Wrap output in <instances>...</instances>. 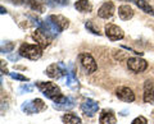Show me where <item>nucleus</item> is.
<instances>
[{
	"instance_id": "423d86ee",
	"label": "nucleus",
	"mask_w": 154,
	"mask_h": 124,
	"mask_svg": "<svg viewBox=\"0 0 154 124\" xmlns=\"http://www.w3.org/2000/svg\"><path fill=\"white\" fill-rule=\"evenodd\" d=\"M127 68L134 73H141L148 68V63L141 58H128Z\"/></svg>"
},
{
	"instance_id": "4468645a",
	"label": "nucleus",
	"mask_w": 154,
	"mask_h": 124,
	"mask_svg": "<svg viewBox=\"0 0 154 124\" xmlns=\"http://www.w3.org/2000/svg\"><path fill=\"white\" fill-rule=\"evenodd\" d=\"M117 119H116V115L112 110H104L100 113V117H99V124H116Z\"/></svg>"
},
{
	"instance_id": "393cba45",
	"label": "nucleus",
	"mask_w": 154,
	"mask_h": 124,
	"mask_svg": "<svg viewBox=\"0 0 154 124\" xmlns=\"http://www.w3.org/2000/svg\"><path fill=\"white\" fill-rule=\"evenodd\" d=\"M13 79H17V81H22V82H28V78L25 77V75L19 74V73H8Z\"/></svg>"
},
{
	"instance_id": "0eeeda50",
	"label": "nucleus",
	"mask_w": 154,
	"mask_h": 124,
	"mask_svg": "<svg viewBox=\"0 0 154 124\" xmlns=\"http://www.w3.org/2000/svg\"><path fill=\"white\" fill-rule=\"evenodd\" d=\"M105 35L108 39L112 41H117V40H122L125 37V33L122 31V28H119L116 25H107L105 26Z\"/></svg>"
},
{
	"instance_id": "20e7f679",
	"label": "nucleus",
	"mask_w": 154,
	"mask_h": 124,
	"mask_svg": "<svg viewBox=\"0 0 154 124\" xmlns=\"http://www.w3.org/2000/svg\"><path fill=\"white\" fill-rule=\"evenodd\" d=\"M79 59H80V63L82 65V68L85 69V72L88 74H91L94 73L96 70V61L95 59L93 58V55L91 54H88V52H81L79 55Z\"/></svg>"
},
{
	"instance_id": "f03ea898",
	"label": "nucleus",
	"mask_w": 154,
	"mask_h": 124,
	"mask_svg": "<svg viewBox=\"0 0 154 124\" xmlns=\"http://www.w3.org/2000/svg\"><path fill=\"white\" fill-rule=\"evenodd\" d=\"M19 55L30 60H37L42 55V49L38 45L23 44L19 47Z\"/></svg>"
},
{
	"instance_id": "ddd939ff",
	"label": "nucleus",
	"mask_w": 154,
	"mask_h": 124,
	"mask_svg": "<svg viewBox=\"0 0 154 124\" xmlns=\"http://www.w3.org/2000/svg\"><path fill=\"white\" fill-rule=\"evenodd\" d=\"M144 101L148 104L154 105V82L153 81H146L144 84Z\"/></svg>"
},
{
	"instance_id": "aec40b11",
	"label": "nucleus",
	"mask_w": 154,
	"mask_h": 124,
	"mask_svg": "<svg viewBox=\"0 0 154 124\" xmlns=\"http://www.w3.org/2000/svg\"><path fill=\"white\" fill-rule=\"evenodd\" d=\"M66 84L68 86V87H77V86H79V81H77V78L75 77L73 70H71V72H68V74H67Z\"/></svg>"
},
{
	"instance_id": "f3484780",
	"label": "nucleus",
	"mask_w": 154,
	"mask_h": 124,
	"mask_svg": "<svg viewBox=\"0 0 154 124\" xmlns=\"http://www.w3.org/2000/svg\"><path fill=\"white\" fill-rule=\"evenodd\" d=\"M49 18L60 28L62 31L66 30V28L69 26V21L67 19V18H64L63 16H49Z\"/></svg>"
},
{
	"instance_id": "7ed1b4c3",
	"label": "nucleus",
	"mask_w": 154,
	"mask_h": 124,
	"mask_svg": "<svg viewBox=\"0 0 154 124\" xmlns=\"http://www.w3.org/2000/svg\"><path fill=\"white\" fill-rule=\"evenodd\" d=\"M45 108H46V105L41 99H35V100H31V101H26V102H23L21 106L22 111H25L26 114L40 113L42 110H45Z\"/></svg>"
},
{
	"instance_id": "5701e85b",
	"label": "nucleus",
	"mask_w": 154,
	"mask_h": 124,
	"mask_svg": "<svg viewBox=\"0 0 154 124\" xmlns=\"http://www.w3.org/2000/svg\"><path fill=\"white\" fill-rule=\"evenodd\" d=\"M14 49V44L13 42H5V44L2 45V52L3 54H5V52H11L12 50Z\"/></svg>"
},
{
	"instance_id": "f257e3e1",
	"label": "nucleus",
	"mask_w": 154,
	"mask_h": 124,
	"mask_svg": "<svg viewBox=\"0 0 154 124\" xmlns=\"http://www.w3.org/2000/svg\"><path fill=\"white\" fill-rule=\"evenodd\" d=\"M36 87L42 92L44 96L53 100V101H55L58 97L62 96L60 88L53 82H36Z\"/></svg>"
},
{
	"instance_id": "a211bd4d",
	"label": "nucleus",
	"mask_w": 154,
	"mask_h": 124,
	"mask_svg": "<svg viewBox=\"0 0 154 124\" xmlns=\"http://www.w3.org/2000/svg\"><path fill=\"white\" fill-rule=\"evenodd\" d=\"M62 120L64 124H81V118L77 117L75 113H66L62 117Z\"/></svg>"
},
{
	"instance_id": "39448f33",
	"label": "nucleus",
	"mask_w": 154,
	"mask_h": 124,
	"mask_svg": "<svg viewBox=\"0 0 154 124\" xmlns=\"http://www.w3.org/2000/svg\"><path fill=\"white\" fill-rule=\"evenodd\" d=\"M45 74L50 78H60L63 74H68V70L63 63H54L46 68Z\"/></svg>"
},
{
	"instance_id": "dca6fc26",
	"label": "nucleus",
	"mask_w": 154,
	"mask_h": 124,
	"mask_svg": "<svg viewBox=\"0 0 154 124\" xmlns=\"http://www.w3.org/2000/svg\"><path fill=\"white\" fill-rule=\"evenodd\" d=\"M75 8L81 13H90L93 10V5L89 0H77L75 3Z\"/></svg>"
},
{
	"instance_id": "7c9ffc66",
	"label": "nucleus",
	"mask_w": 154,
	"mask_h": 124,
	"mask_svg": "<svg viewBox=\"0 0 154 124\" xmlns=\"http://www.w3.org/2000/svg\"><path fill=\"white\" fill-rule=\"evenodd\" d=\"M37 1H41V3H44V1H46V0H37Z\"/></svg>"
},
{
	"instance_id": "9d476101",
	"label": "nucleus",
	"mask_w": 154,
	"mask_h": 124,
	"mask_svg": "<svg viewBox=\"0 0 154 124\" xmlns=\"http://www.w3.org/2000/svg\"><path fill=\"white\" fill-rule=\"evenodd\" d=\"M116 96L119 100H122L125 102H132L135 100V93L131 88L126 87V86H121L116 90Z\"/></svg>"
},
{
	"instance_id": "bb28decb",
	"label": "nucleus",
	"mask_w": 154,
	"mask_h": 124,
	"mask_svg": "<svg viewBox=\"0 0 154 124\" xmlns=\"http://www.w3.org/2000/svg\"><path fill=\"white\" fill-rule=\"evenodd\" d=\"M25 91H26V92H31V91H32V87H31V86H26V84H25V86H22V87L19 88V92H21V93L25 92Z\"/></svg>"
},
{
	"instance_id": "cd10ccee",
	"label": "nucleus",
	"mask_w": 154,
	"mask_h": 124,
	"mask_svg": "<svg viewBox=\"0 0 154 124\" xmlns=\"http://www.w3.org/2000/svg\"><path fill=\"white\" fill-rule=\"evenodd\" d=\"M19 56H21L19 54H13V55H9V56H8V59H9V60H12V61H17V60L19 59Z\"/></svg>"
},
{
	"instance_id": "2eb2a0df",
	"label": "nucleus",
	"mask_w": 154,
	"mask_h": 124,
	"mask_svg": "<svg viewBox=\"0 0 154 124\" xmlns=\"http://www.w3.org/2000/svg\"><path fill=\"white\" fill-rule=\"evenodd\" d=\"M118 16L121 18L122 21H128L134 17V9L127 5V4H125V5H121L118 8Z\"/></svg>"
},
{
	"instance_id": "412c9836",
	"label": "nucleus",
	"mask_w": 154,
	"mask_h": 124,
	"mask_svg": "<svg viewBox=\"0 0 154 124\" xmlns=\"http://www.w3.org/2000/svg\"><path fill=\"white\" fill-rule=\"evenodd\" d=\"M46 4L51 8H58V7H66L69 4V0H46Z\"/></svg>"
},
{
	"instance_id": "c756f323",
	"label": "nucleus",
	"mask_w": 154,
	"mask_h": 124,
	"mask_svg": "<svg viewBox=\"0 0 154 124\" xmlns=\"http://www.w3.org/2000/svg\"><path fill=\"white\" fill-rule=\"evenodd\" d=\"M0 9H2V14H4V13H7V10H5V9H4V7H2V8H0Z\"/></svg>"
},
{
	"instance_id": "6e6552de",
	"label": "nucleus",
	"mask_w": 154,
	"mask_h": 124,
	"mask_svg": "<svg viewBox=\"0 0 154 124\" xmlns=\"http://www.w3.org/2000/svg\"><path fill=\"white\" fill-rule=\"evenodd\" d=\"M75 106V100L69 97V96H63L62 95L60 97H58L54 101V108L58 110H69Z\"/></svg>"
},
{
	"instance_id": "a878e982",
	"label": "nucleus",
	"mask_w": 154,
	"mask_h": 124,
	"mask_svg": "<svg viewBox=\"0 0 154 124\" xmlns=\"http://www.w3.org/2000/svg\"><path fill=\"white\" fill-rule=\"evenodd\" d=\"M131 124H148V120L145 117H137L134 119Z\"/></svg>"
},
{
	"instance_id": "1a4fd4ad",
	"label": "nucleus",
	"mask_w": 154,
	"mask_h": 124,
	"mask_svg": "<svg viewBox=\"0 0 154 124\" xmlns=\"http://www.w3.org/2000/svg\"><path fill=\"white\" fill-rule=\"evenodd\" d=\"M81 110L86 117H94L99 110V104L94 101V100L88 99L86 101L81 104Z\"/></svg>"
},
{
	"instance_id": "4be33fe9",
	"label": "nucleus",
	"mask_w": 154,
	"mask_h": 124,
	"mask_svg": "<svg viewBox=\"0 0 154 124\" xmlns=\"http://www.w3.org/2000/svg\"><path fill=\"white\" fill-rule=\"evenodd\" d=\"M27 3L30 4V7L33 9V10H37V12L44 10V5H42L41 1H37V0H27Z\"/></svg>"
},
{
	"instance_id": "b1692460",
	"label": "nucleus",
	"mask_w": 154,
	"mask_h": 124,
	"mask_svg": "<svg viewBox=\"0 0 154 124\" xmlns=\"http://www.w3.org/2000/svg\"><path fill=\"white\" fill-rule=\"evenodd\" d=\"M85 27L86 28H88V30L91 32V33H94V35H100V32H99V30H96V28L94 27V25H93V22H91V21H88V22H86L85 23Z\"/></svg>"
},
{
	"instance_id": "c85d7f7f",
	"label": "nucleus",
	"mask_w": 154,
	"mask_h": 124,
	"mask_svg": "<svg viewBox=\"0 0 154 124\" xmlns=\"http://www.w3.org/2000/svg\"><path fill=\"white\" fill-rule=\"evenodd\" d=\"M9 1H12L13 4H17V5H22L25 3V0H9Z\"/></svg>"
},
{
	"instance_id": "9b49d317",
	"label": "nucleus",
	"mask_w": 154,
	"mask_h": 124,
	"mask_svg": "<svg viewBox=\"0 0 154 124\" xmlns=\"http://www.w3.org/2000/svg\"><path fill=\"white\" fill-rule=\"evenodd\" d=\"M116 9H114V4L112 1H105L102 7L99 8L98 10V16L100 18H103V19H108L114 14Z\"/></svg>"
},
{
	"instance_id": "6ab92c4d",
	"label": "nucleus",
	"mask_w": 154,
	"mask_h": 124,
	"mask_svg": "<svg viewBox=\"0 0 154 124\" xmlns=\"http://www.w3.org/2000/svg\"><path fill=\"white\" fill-rule=\"evenodd\" d=\"M135 4L141 9L143 12H145L148 14H150V16H154V7H152L149 3L146 1H144V0H134Z\"/></svg>"
},
{
	"instance_id": "f8f14e48",
	"label": "nucleus",
	"mask_w": 154,
	"mask_h": 124,
	"mask_svg": "<svg viewBox=\"0 0 154 124\" xmlns=\"http://www.w3.org/2000/svg\"><path fill=\"white\" fill-rule=\"evenodd\" d=\"M32 37H33V40L37 42V45L40 46L41 49H45V47L50 44L49 36H48L42 30H36L35 32L32 33Z\"/></svg>"
}]
</instances>
